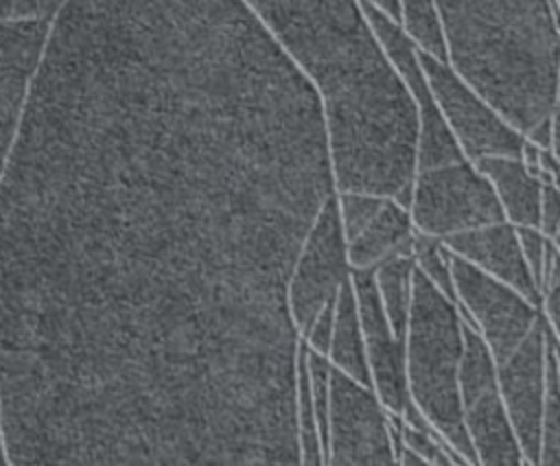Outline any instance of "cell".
Masks as SVG:
<instances>
[{"label":"cell","instance_id":"6da1fadb","mask_svg":"<svg viewBox=\"0 0 560 466\" xmlns=\"http://www.w3.org/2000/svg\"><path fill=\"white\" fill-rule=\"evenodd\" d=\"M335 195L243 0H68L0 179L9 464H302L289 280Z\"/></svg>","mask_w":560,"mask_h":466},{"label":"cell","instance_id":"7a4b0ae2","mask_svg":"<svg viewBox=\"0 0 560 466\" xmlns=\"http://www.w3.org/2000/svg\"><path fill=\"white\" fill-rule=\"evenodd\" d=\"M319 94L337 190L409 206L420 120L361 0H243Z\"/></svg>","mask_w":560,"mask_h":466},{"label":"cell","instance_id":"3957f363","mask_svg":"<svg viewBox=\"0 0 560 466\" xmlns=\"http://www.w3.org/2000/svg\"><path fill=\"white\" fill-rule=\"evenodd\" d=\"M448 63L521 133L549 149L560 81L553 0H438Z\"/></svg>","mask_w":560,"mask_h":466},{"label":"cell","instance_id":"277c9868","mask_svg":"<svg viewBox=\"0 0 560 466\" xmlns=\"http://www.w3.org/2000/svg\"><path fill=\"white\" fill-rule=\"evenodd\" d=\"M405 354L411 403L433 422L466 464H477L464 427L459 392L464 317L457 300L435 287L420 269L413 276Z\"/></svg>","mask_w":560,"mask_h":466},{"label":"cell","instance_id":"5b68a950","mask_svg":"<svg viewBox=\"0 0 560 466\" xmlns=\"http://www.w3.org/2000/svg\"><path fill=\"white\" fill-rule=\"evenodd\" d=\"M409 212L416 232L438 238L505 219L492 182L468 158L418 168Z\"/></svg>","mask_w":560,"mask_h":466},{"label":"cell","instance_id":"8992f818","mask_svg":"<svg viewBox=\"0 0 560 466\" xmlns=\"http://www.w3.org/2000/svg\"><path fill=\"white\" fill-rule=\"evenodd\" d=\"M392 462H396L392 411L372 385L332 368L326 464L346 466Z\"/></svg>","mask_w":560,"mask_h":466},{"label":"cell","instance_id":"52a82bcc","mask_svg":"<svg viewBox=\"0 0 560 466\" xmlns=\"http://www.w3.org/2000/svg\"><path fill=\"white\" fill-rule=\"evenodd\" d=\"M418 53L442 116L464 158L475 162L488 155H523L525 133L490 105L448 61L422 50Z\"/></svg>","mask_w":560,"mask_h":466},{"label":"cell","instance_id":"ba28073f","mask_svg":"<svg viewBox=\"0 0 560 466\" xmlns=\"http://www.w3.org/2000/svg\"><path fill=\"white\" fill-rule=\"evenodd\" d=\"M453 291L466 324L479 330L497 363L536 326L540 306L501 278L451 252Z\"/></svg>","mask_w":560,"mask_h":466},{"label":"cell","instance_id":"9c48e42d","mask_svg":"<svg viewBox=\"0 0 560 466\" xmlns=\"http://www.w3.org/2000/svg\"><path fill=\"white\" fill-rule=\"evenodd\" d=\"M350 273L348 238L341 228L335 195L308 230L289 280V308L302 335L319 311L339 295Z\"/></svg>","mask_w":560,"mask_h":466},{"label":"cell","instance_id":"30bf717a","mask_svg":"<svg viewBox=\"0 0 560 466\" xmlns=\"http://www.w3.org/2000/svg\"><path fill=\"white\" fill-rule=\"evenodd\" d=\"M549 328L540 311V319L527 337L497 363V383L508 416L516 431L525 464H540L542 403L547 387Z\"/></svg>","mask_w":560,"mask_h":466},{"label":"cell","instance_id":"8fae6325","mask_svg":"<svg viewBox=\"0 0 560 466\" xmlns=\"http://www.w3.org/2000/svg\"><path fill=\"white\" fill-rule=\"evenodd\" d=\"M363 9L383 42L387 55L392 57L396 70L405 79L411 98L418 109V120H420V138H418V168L427 166H438V164H448L455 160H462L464 153L448 129L442 109L435 101V94L431 90V83L427 79V72L420 63V53L416 44L409 39V35L402 31L400 22L381 11L376 4L370 0H361Z\"/></svg>","mask_w":560,"mask_h":466},{"label":"cell","instance_id":"7c38bea8","mask_svg":"<svg viewBox=\"0 0 560 466\" xmlns=\"http://www.w3.org/2000/svg\"><path fill=\"white\" fill-rule=\"evenodd\" d=\"M361 328L365 337L368 365L372 376V387L392 413H402L411 403L407 385V354L405 337H400L383 308L378 298L374 269H352L350 273Z\"/></svg>","mask_w":560,"mask_h":466},{"label":"cell","instance_id":"4fadbf2b","mask_svg":"<svg viewBox=\"0 0 560 466\" xmlns=\"http://www.w3.org/2000/svg\"><path fill=\"white\" fill-rule=\"evenodd\" d=\"M52 22H0V179L18 140Z\"/></svg>","mask_w":560,"mask_h":466},{"label":"cell","instance_id":"5bb4252c","mask_svg":"<svg viewBox=\"0 0 560 466\" xmlns=\"http://www.w3.org/2000/svg\"><path fill=\"white\" fill-rule=\"evenodd\" d=\"M442 241L453 254L501 278L503 282L512 284L525 298H529L540 306V287L525 260L514 223L503 219L497 223L451 234Z\"/></svg>","mask_w":560,"mask_h":466},{"label":"cell","instance_id":"9a60e30c","mask_svg":"<svg viewBox=\"0 0 560 466\" xmlns=\"http://www.w3.org/2000/svg\"><path fill=\"white\" fill-rule=\"evenodd\" d=\"M464 427L477 464H525L499 383L462 400Z\"/></svg>","mask_w":560,"mask_h":466},{"label":"cell","instance_id":"2e32d148","mask_svg":"<svg viewBox=\"0 0 560 466\" xmlns=\"http://www.w3.org/2000/svg\"><path fill=\"white\" fill-rule=\"evenodd\" d=\"M477 168L492 182L505 219L514 225L540 223L542 177L529 168L523 155H488L475 160Z\"/></svg>","mask_w":560,"mask_h":466},{"label":"cell","instance_id":"e0dca14e","mask_svg":"<svg viewBox=\"0 0 560 466\" xmlns=\"http://www.w3.org/2000/svg\"><path fill=\"white\" fill-rule=\"evenodd\" d=\"M413 221L409 206L387 197L376 217L348 241V258L352 269H376L387 258L411 252Z\"/></svg>","mask_w":560,"mask_h":466},{"label":"cell","instance_id":"ac0fdd59","mask_svg":"<svg viewBox=\"0 0 560 466\" xmlns=\"http://www.w3.org/2000/svg\"><path fill=\"white\" fill-rule=\"evenodd\" d=\"M326 357L332 363V368L346 372L348 376L361 383L372 385L368 352H365V337L361 328L352 280H348L341 287L335 300V328H332V341Z\"/></svg>","mask_w":560,"mask_h":466},{"label":"cell","instance_id":"d6986e66","mask_svg":"<svg viewBox=\"0 0 560 466\" xmlns=\"http://www.w3.org/2000/svg\"><path fill=\"white\" fill-rule=\"evenodd\" d=\"M413 276L416 260L411 252L396 254L374 269V280L383 308L392 322V328L405 337L411 300H413Z\"/></svg>","mask_w":560,"mask_h":466},{"label":"cell","instance_id":"ffe728a7","mask_svg":"<svg viewBox=\"0 0 560 466\" xmlns=\"http://www.w3.org/2000/svg\"><path fill=\"white\" fill-rule=\"evenodd\" d=\"M398 22L418 50L448 61L438 0H398Z\"/></svg>","mask_w":560,"mask_h":466},{"label":"cell","instance_id":"44dd1931","mask_svg":"<svg viewBox=\"0 0 560 466\" xmlns=\"http://www.w3.org/2000/svg\"><path fill=\"white\" fill-rule=\"evenodd\" d=\"M298 433H300V451L302 464L319 466L326 464L319 427L315 418V407L311 398V381L306 368V343L302 341L300 348V368H298Z\"/></svg>","mask_w":560,"mask_h":466},{"label":"cell","instance_id":"7402d4cb","mask_svg":"<svg viewBox=\"0 0 560 466\" xmlns=\"http://www.w3.org/2000/svg\"><path fill=\"white\" fill-rule=\"evenodd\" d=\"M540 464H560V370L549 333L547 387L542 403V433H540Z\"/></svg>","mask_w":560,"mask_h":466},{"label":"cell","instance_id":"603a6c76","mask_svg":"<svg viewBox=\"0 0 560 466\" xmlns=\"http://www.w3.org/2000/svg\"><path fill=\"white\" fill-rule=\"evenodd\" d=\"M411 256L416 260V269H420L444 293L455 298L451 276V249L442 238L416 232L411 243Z\"/></svg>","mask_w":560,"mask_h":466},{"label":"cell","instance_id":"cb8c5ba5","mask_svg":"<svg viewBox=\"0 0 560 466\" xmlns=\"http://www.w3.org/2000/svg\"><path fill=\"white\" fill-rule=\"evenodd\" d=\"M387 197L365 190H337V208L341 228L348 241H352L381 210Z\"/></svg>","mask_w":560,"mask_h":466},{"label":"cell","instance_id":"d4e9b609","mask_svg":"<svg viewBox=\"0 0 560 466\" xmlns=\"http://www.w3.org/2000/svg\"><path fill=\"white\" fill-rule=\"evenodd\" d=\"M516 232H518V241H521L525 260H527L538 287H542V278H545V271H547L551 254H553V243L540 230V225H516Z\"/></svg>","mask_w":560,"mask_h":466},{"label":"cell","instance_id":"484cf974","mask_svg":"<svg viewBox=\"0 0 560 466\" xmlns=\"http://www.w3.org/2000/svg\"><path fill=\"white\" fill-rule=\"evenodd\" d=\"M540 311L549 333L560 346V254L556 252V247L540 287Z\"/></svg>","mask_w":560,"mask_h":466},{"label":"cell","instance_id":"4316f807","mask_svg":"<svg viewBox=\"0 0 560 466\" xmlns=\"http://www.w3.org/2000/svg\"><path fill=\"white\" fill-rule=\"evenodd\" d=\"M68 0H0V22H52Z\"/></svg>","mask_w":560,"mask_h":466},{"label":"cell","instance_id":"83f0119b","mask_svg":"<svg viewBox=\"0 0 560 466\" xmlns=\"http://www.w3.org/2000/svg\"><path fill=\"white\" fill-rule=\"evenodd\" d=\"M337 300V298H335ZM335 300L330 304H326L319 315L313 319V324L306 328V333L302 335L304 343L319 352V354H328L330 341H332V328H335Z\"/></svg>","mask_w":560,"mask_h":466},{"label":"cell","instance_id":"f1b7e54d","mask_svg":"<svg viewBox=\"0 0 560 466\" xmlns=\"http://www.w3.org/2000/svg\"><path fill=\"white\" fill-rule=\"evenodd\" d=\"M540 230L551 238L560 228V182L542 177L540 193Z\"/></svg>","mask_w":560,"mask_h":466},{"label":"cell","instance_id":"f546056e","mask_svg":"<svg viewBox=\"0 0 560 466\" xmlns=\"http://www.w3.org/2000/svg\"><path fill=\"white\" fill-rule=\"evenodd\" d=\"M549 151L558 158L560 162V81H558V96L556 105L551 112V140H549Z\"/></svg>","mask_w":560,"mask_h":466},{"label":"cell","instance_id":"4dcf8cb0","mask_svg":"<svg viewBox=\"0 0 560 466\" xmlns=\"http://www.w3.org/2000/svg\"><path fill=\"white\" fill-rule=\"evenodd\" d=\"M372 4H376L381 11H385L387 15H392L394 20H398V0H370Z\"/></svg>","mask_w":560,"mask_h":466},{"label":"cell","instance_id":"1f68e13d","mask_svg":"<svg viewBox=\"0 0 560 466\" xmlns=\"http://www.w3.org/2000/svg\"><path fill=\"white\" fill-rule=\"evenodd\" d=\"M551 243H553V247H556V252L560 254V228L556 230V234L551 236Z\"/></svg>","mask_w":560,"mask_h":466},{"label":"cell","instance_id":"d6a6232c","mask_svg":"<svg viewBox=\"0 0 560 466\" xmlns=\"http://www.w3.org/2000/svg\"><path fill=\"white\" fill-rule=\"evenodd\" d=\"M551 339H553V335H551ZM553 348H556V357H558V370H560V346H558V341L553 339Z\"/></svg>","mask_w":560,"mask_h":466},{"label":"cell","instance_id":"836d02e7","mask_svg":"<svg viewBox=\"0 0 560 466\" xmlns=\"http://www.w3.org/2000/svg\"><path fill=\"white\" fill-rule=\"evenodd\" d=\"M553 4H556V11H558V18H560V0H553Z\"/></svg>","mask_w":560,"mask_h":466}]
</instances>
